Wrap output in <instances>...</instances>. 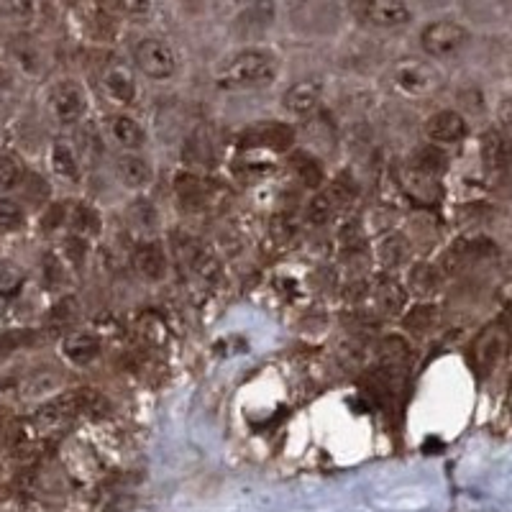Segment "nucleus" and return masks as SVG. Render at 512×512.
<instances>
[{
    "instance_id": "obj_4",
    "label": "nucleus",
    "mask_w": 512,
    "mask_h": 512,
    "mask_svg": "<svg viewBox=\"0 0 512 512\" xmlns=\"http://www.w3.org/2000/svg\"><path fill=\"white\" fill-rule=\"evenodd\" d=\"M44 111L59 128H77L90 113V93L77 77H57L44 90Z\"/></svg>"
},
{
    "instance_id": "obj_6",
    "label": "nucleus",
    "mask_w": 512,
    "mask_h": 512,
    "mask_svg": "<svg viewBox=\"0 0 512 512\" xmlns=\"http://www.w3.org/2000/svg\"><path fill=\"white\" fill-rule=\"evenodd\" d=\"M131 67L149 82H169L180 72V54L162 36H144L134 44Z\"/></svg>"
},
{
    "instance_id": "obj_25",
    "label": "nucleus",
    "mask_w": 512,
    "mask_h": 512,
    "mask_svg": "<svg viewBox=\"0 0 512 512\" xmlns=\"http://www.w3.org/2000/svg\"><path fill=\"white\" fill-rule=\"evenodd\" d=\"M24 182V164L18 162V157H13V154H0V195H8V192L24 187Z\"/></svg>"
},
{
    "instance_id": "obj_16",
    "label": "nucleus",
    "mask_w": 512,
    "mask_h": 512,
    "mask_svg": "<svg viewBox=\"0 0 512 512\" xmlns=\"http://www.w3.org/2000/svg\"><path fill=\"white\" fill-rule=\"evenodd\" d=\"M113 172H116V180L131 192L146 190L154 182V164L146 159L144 152L116 154Z\"/></svg>"
},
{
    "instance_id": "obj_31",
    "label": "nucleus",
    "mask_w": 512,
    "mask_h": 512,
    "mask_svg": "<svg viewBox=\"0 0 512 512\" xmlns=\"http://www.w3.org/2000/svg\"><path fill=\"white\" fill-rule=\"evenodd\" d=\"M21 280H24V272H21L18 264L0 262V292L16 290V287L21 285Z\"/></svg>"
},
{
    "instance_id": "obj_11",
    "label": "nucleus",
    "mask_w": 512,
    "mask_h": 512,
    "mask_svg": "<svg viewBox=\"0 0 512 512\" xmlns=\"http://www.w3.org/2000/svg\"><path fill=\"white\" fill-rule=\"evenodd\" d=\"M479 162L487 175H505L512 167V139L495 123L479 134Z\"/></svg>"
},
{
    "instance_id": "obj_13",
    "label": "nucleus",
    "mask_w": 512,
    "mask_h": 512,
    "mask_svg": "<svg viewBox=\"0 0 512 512\" xmlns=\"http://www.w3.org/2000/svg\"><path fill=\"white\" fill-rule=\"evenodd\" d=\"M323 93H326V85L315 77H305V80L292 82L290 88L282 93V108H285L287 116L292 118H305L315 116L318 108L323 105Z\"/></svg>"
},
{
    "instance_id": "obj_34",
    "label": "nucleus",
    "mask_w": 512,
    "mask_h": 512,
    "mask_svg": "<svg viewBox=\"0 0 512 512\" xmlns=\"http://www.w3.org/2000/svg\"><path fill=\"white\" fill-rule=\"evenodd\" d=\"M228 3H233V6H246V3H251V0H228Z\"/></svg>"
},
{
    "instance_id": "obj_1",
    "label": "nucleus",
    "mask_w": 512,
    "mask_h": 512,
    "mask_svg": "<svg viewBox=\"0 0 512 512\" xmlns=\"http://www.w3.org/2000/svg\"><path fill=\"white\" fill-rule=\"evenodd\" d=\"M282 59L267 47H244L228 54L213 72V85L221 93H254L272 88L280 80Z\"/></svg>"
},
{
    "instance_id": "obj_30",
    "label": "nucleus",
    "mask_w": 512,
    "mask_h": 512,
    "mask_svg": "<svg viewBox=\"0 0 512 512\" xmlns=\"http://www.w3.org/2000/svg\"><path fill=\"white\" fill-rule=\"evenodd\" d=\"M495 126H500L507 136L512 139V90L502 93L500 98L495 100Z\"/></svg>"
},
{
    "instance_id": "obj_22",
    "label": "nucleus",
    "mask_w": 512,
    "mask_h": 512,
    "mask_svg": "<svg viewBox=\"0 0 512 512\" xmlns=\"http://www.w3.org/2000/svg\"><path fill=\"white\" fill-rule=\"evenodd\" d=\"M402 169H405L402 172V185L408 187L410 195H415L418 200H425V203H433V200L441 198V180L438 177L418 172V169L408 167V164Z\"/></svg>"
},
{
    "instance_id": "obj_7",
    "label": "nucleus",
    "mask_w": 512,
    "mask_h": 512,
    "mask_svg": "<svg viewBox=\"0 0 512 512\" xmlns=\"http://www.w3.org/2000/svg\"><path fill=\"white\" fill-rule=\"evenodd\" d=\"M98 93L113 111H131L141 98L136 70L126 62H108L98 72Z\"/></svg>"
},
{
    "instance_id": "obj_10",
    "label": "nucleus",
    "mask_w": 512,
    "mask_h": 512,
    "mask_svg": "<svg viewBox=\"0 0 512 512\" xmlns=\"http://www.w3.org/2000/svg\"><path fill=\"white\" fill-rule=\"evenodd\" d=\"M72 18L80 34L93 44H111L118 36V21L100 0H77Z\"/></svg>"
},
{
    "instance_id": "obj_35",
    "label": "nucleus",
    "mask_w": 512,
    "mask_h": 512,
    "mask_svg": "<svg viewBox=\"0 0 512 512\" xmlns=\"http://www.w3.org/2000/svg\"><path fill=\"white\" fill-rule=\"evenodd\" d=\"M507 356H510V367H512V341H510V346H507Z\"/></svg>"
},
{
    "instance_id": "obj_14",
    "label": "nucleus",
    "mask_w": 512,
    "mask_h": 512,
    "mask_svg": "<svg viewBox=\"0 0 512 512\" xmlns=\"http://www.w3.org/2000/svg\"><path fill=\"white\" fill-rule=\"evenodd\" d=\"M134 272L144 282H164L169 274V254L159 239H141L131 254Z\"/></svg>"
},
{
    "instance_id": "obj_36",
    "label": "nucleus",
    "mask_w": 512,
    "mask_h": 512,
    "mask_svg": "<svg viewBox=\"0 0 512 512\" xmlns=\"http://www.w3.org/2000/svg\"><path fill=\"white\" fill-rule=\"evenodd\" d=\"M0 318H3V305H0Z\"/></svg>"
},
{
    "instance_id": "obj_32",
    "label": "nucleus",
    "mask_w": 512,
    "mask_h": 512,
    "mask_svg": "<svg viewBox=\"0 0 512 512\" xmlns=\"http://www.w3.org/2000/svg\"><path fill=\"white\" fill-rule=\"evenodd\" d=\"M415 3H420L425 8H446L451 0H415ZM410 6H413V0H410Z\"/></svg>"
},
{
    "instance_id": "obj_37",
    "label": "nucleus",
    "mask_w": 512,
    "mask_h": 512,
    "mask_svg": "<svg viewBox=\"0 0 512 512\" xmlns=\"http://www.w3.org/2000/svg\"><path fill=\"white\" fill-rule=\"evenodd\" d=\"M510 29H512V18H510Z\"/></svg>"
},
{
    "instance_id": "obj_26",
    "label": "nucleus",
    "mask_w": 512,
    "mask_h": 512,
    "mask_svg": "<svg viewBox=\"0 0 512 512\" xmlns=\"http://www.w3.org/2000/svg\"><path fill=\"white\" fill-rule=\"evenodd\" d=\"M408 303V287L397 280H387L379 287V308L390 315H400Z\"/></svg>"
},
{
    "instance_id": "obj_2",
    "label": "nucleus",
    "mask_w": 512,
    "mask_h": 512,
    "mask_svg": "<svg viewBox=\"0 0 512 512\" xmlns=\"http://www.w3.org/2000/svg\"><path fill=\"white\" fill-rule=\"evenodd\" d=\"M441 67L425 57H400L384 72V88L405 100H428L443 90Z\"/></svg>"
},
{
    "instance_id": "obj_29",
    "label": "nucleus",
    "mask_w": 512,
    "mask_h": 512,
    "mask_svg": "<svg viewBox=\"0 0 512 512\" xmlns=\"http://www.w3.org/2000/svg\"><path fill=\"white\" fill-rule=\"evenodd\" d=\"M21 70H18L16 64L8 59V54H0V98H8L18 90L21 85Z\"/></svg>"
},
{
    "instance_id": "obj_18",
    "label": "nucleus",
    "mask_w": 512,
    "mask_h": 512,
    "mask_svg": "<svg viewBox=\"0 0 512 512\" xmlns=\"http://www.w3.org/2000/svg\"><path fill=\"white\" fill-rule=\"evenodd\" d=\"M47 167L57 180L62 182H77L82 177V162H80V152H77V146L72 144L70 139H54L49 144L47 152Z\"/></svg>"
},
{
    "instance_id": "obj_19",
    "label": "nucleus",
    "mask_w": 512,
    "mask_h": 512,
    "mask_svg": "<svg viewBox=\"0 0 512 512\" xmlns=\"http://www.w3.org/2000/svg\"><path fill=\"white\" fill-rule=\"evenodd\" d=\"M59 351H62V356L70 361L72 367H90L100 356V338L88 331L70 333V336L62 338Z\"/></svg>"
},
{
    "instance_id": "obj_5",
    "label": "nucleus",
    "mask_w": 512,
    "mask_h": 512,
    "mask_svg": "<svg viewBox=\"0 0 512 512\" xmlns=\"http://www.w3.org/2000/svg\"><path fill=\"white\" fill-rule=\"evenodd\" d=\"M346 11L361 29L369 31H400L415 18L410 0H349Z\"/></svg>"
},
{
    "instance_id": "obj_3",
    "label": "nucleus",
    "mask_w": 512,
    "mask_h": 512,
    "mask_svg": "<svg viewBox=\"0 0 512 512\" xmlns=\"http://www.w3.org/2000/svg\"><path fill=\"white\" fill-rule=\"evenodd\" d=\"M472 29L456 16H436L418 31V47L431 62H451L472 47Z\"/></svg>"
},
{
    "instance_id": "obj_8",
    "label": "nucleus",
    "mask_w": 512,
    "mask_h": 512,
    "mask_svg": "<svg viewBox=\"0 0 512 512\" xmlns=\"http://www.w3.org/2000/svg\"><path fill=\"white\" fill-rule=\"evenodd\" d=\"M103 136L118 154L144 152L149 144V128L131 111H111L103 118Z\"/></svg>"
},
{
    "instance_id": "obj_24",
    "label": "nucleus",
    "mask_w": 512,
    "mask_h": 512,
    "mask_svg": "<svg viewBox=\"0 0 512 512\" xmlns=\"http://www.w3.org/2000/svg\"><path fill=\"white\" fill-rule=\"evenodd\" d=\"M29 223V213L21 200L0 195V233H16Z\"/></svg>"
},
{
    "instance_id": "obj_28",
    "label": "nucleus",
    "mask_w": 512,
    "mask_h": 512,
    "mask_svg": "<svg viewBox=\"0 0 512 512\" xmlns=\"http://www.w3.org/2000/svg\"><path fill=\"white\" fill-rule=\"evenodd\" d=\"M113 8L131 21H146L157 11V0H113Z\"/></svg>"
},
{
    "instance_id": "obj_21",
    "label": "nucleus",
    "mask_w": 512,
    "mask_h": 512,
    "mask_svg": "<svg viewBox=\"0 0 512 512\" xmlns=\"http://www.w3.org/2000/svg\"><path fill=\"white\" fill-rule=\"evenodd\" d=\"M405 164L413 169H418V172H425V175L438 177V180H441L448 169V154H446V149H441V146H433L425 141L423 146H418V149L410 154L408 162Z\"/></svg>"
},
{
    "instance_id": "obj_23",
    "label": "nucleus",
    "mask_w": 512,
    "mask_h": 512,
    "mask_svg": "<svg viewBox=\"0 0 512 512\" xmlns=\"http://www.w3.org/2000/svg\"><path fill=\"white\" fill-rule=\"evenodd\" d=\"M39 16V0H0V24L29 26Z\"/></svg>"
},
{
    "instance_id": "obj_9",
    "label": "nucleus",
    "mask_w": 512,
    "mask_h": 512,
    "mask_svg": "<svg viewBox=\"0 0 512 512\" xmlns=\"http://www.w3.org/2000/svg\"><path fill=\"white\" fill-rule=\"evenodd\" d=\"M472 131V123L461 108H438L423 121V139L433 146H459Z\"/></svg>"
},
{
    "instance_id": "obj_33",
    "label": "nucleus",
    "mask_w": 512,
    "mask_h": 512,
    "mask_svg": "<svg viewBox=\"0 0 512 512\" xmlns=\"http://www.w3.org/2000/svg\"><path fill=\"white\" fill-rule=\"evenodd\" d=\"M507 80H510V85H512V57H510V62H507Z\"/></svg>"
},
{
    "instance_id": "obj_12",
    "label": "nucleus",
    "mask_w": 512,
    "mask_h": 512,
    "mask_svg": "<svg viewBox=\"0 0 512 512\" xmlns=\"http://www.w3.org/2000/svg\"><path fill=\"white\" fill-rule=\"evenodd\" d=\"M461 11V21L469 29H500L510 26L512 18V0H456Z\"/></svg>"
},
{
    "instance_id": "obj_17",
    "label": "nucleus",
    "mask_w": 512,
    "mask_h": 512,
    "mask_svg": "<svg viewBox=\"0 0 512 512\" xmlns=\"http://www.w3.org/2000/svg\"><path fill=\"white\" fill-rule=\"evenodd\" d=\"M507 354V331L495 323V326L484 328L472 346V361L479 374H489L497 367V361Z\"/></svg>"
},
{
    "instance_id": "obj_20",
    "label": "nucleus",
    "mask_w": 512,
    "mask_h": 512,
    "mask_svg": "<svg viewBox=\"0 0 512 512\" xmlns=\"http://www.w3.org/2000/svg\"><path fill=\"white\" fill-rule=\"evenodd\" d=\"M67 228L75 239H98L103 231V216L90 203H75L67 213Z\"/></svg>"
},
{
    "instance_id": "obj_15",
    "label": "nucleus",
    "mask_w": 512,
    "mask_h": 512,
    "mask_svg": "<svg viewBox=\"0 0 512 512\" xmlns=\"http://www.w3.org/2000/svg\"><path fill=\"white\" fill-rule=\"evenodd\" d=\"M295 29L303 34L328 36L338 29V11L333 8L331 0H303L300 16H292Z\"/></svg>"
},
{
    "instance_id": "obj_27",
    "label": "nucleus",
    "mask_w": 512,
    "mask_h": 512,
    "mask_svg": "<svg viewBox=\"0 0 512 512\" xmlns=\"http://www.w3.org/2000/svg\"><path fill=\"white\" fill-rule=\"evenodd\" d=\"M438 287V274L431 264H415L408 277V292L415 295H431Z\"/></svg>"
}]
</instances>
